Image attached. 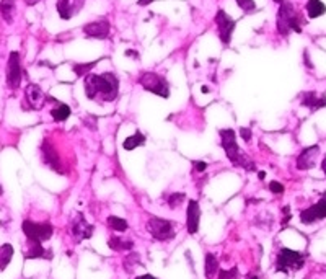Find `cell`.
Wrapping results in <instances>:
<instances>
[{"instance_id":"34","label":"cell","mask_w":326,"mask_h":279,"mask_svg":"<svg viewBox=\"0 0 326 279\" xmlns=\"http://www.w3.org/2000/svg\"><path fill=\"white\" fill-rule=\"evenodd\" d=\"M240 134H241V137H243L246 142H249V139H251V131H249L248 128H241L240 129Z\"/></svg>"},{"instance_id":"4","label":"cell","mask_w":326,"mask_h":279,"mask_svg":"<svg viewBox=\"0 0 326 279\" xmlns=\"http://www.w3.org/2000/svg\"><path fill=\"white\" fill-rule=\"evenodd\" d=\"M305 264V256L300 252L290 248H281L276 258V271L289 273V271H299Z\"/></svg>"},{"instance_id":"2","label":"cell","mask_w":326,"mask_h":279,"mask_svg":"<svg viewBox=\"0 0 326 279\" xmlns=\"http://www.w3.org/2000/svg\"><path fill=\"white\" fill-rule=\"evenodd\" d=\"M219 136H220V142H222V147L225 150L227 158L230 160L235 166H241V169H245L246 172H256L254 162H251V160L248 158L245 152L240 150L237 141H235L233 129H220Z\"/></svg>"},{"instance_id":"43","label":"cell","mask_w":326,"mask_h":279,"mask_svg":"<svg viewBox=\"0 0 326 279\" xmlns=\"http://www.w3.org/2000/svg\"><path fill=\"white\" fill-rule=\"evenodd\" d=\"M2 191H4V190H2V186H0V194H2Z\"/></svg>"},{"instance_id":"24","label":"cell","mask_w":326,"mask_h":279,"mask_svg":"<svg viewBox=\"0 0 326 279\" xmlns=\"http://www.w3.org/2000/svg\"><path fill=\"white\" fill-rule=\"evenodd\" d=\"M0 12L7 23L13 22V13H15V0H2L0 2Z\"/></svg>"},{"instance_id":"12","label":"cell","mask_w":326,"mask_h":279,"mask_svg":"<svg viewBox=\"0 0 326 279\" xmlns=\"http://www.w3.org/2000/svg\"><path fill=\"white\" fill-rule=\"evenodd\" d=\"M318 155H320V145H311L303 149L302 153L297 157V169L299 170H310L316 165Z\"/></svg>"},{"instance_id":"35","label":"cell","mask_w":326,"mask_h":279,"mask_svg":"<svg viewBox=\"0 0 326 279\" xmlns=\"http://www.w3.org/2000/svg\"><path fill=\"white\" fill-rule=\"evenodd\" d=\"M303 59H305V64H307L310 69H313V64H311V62H310V54H308V51H305V52H303Z\"/></svg>"},{"instance_id":"16","label":"cell","mask_w":326,"mask_h":279,"mask_svg":"<svg viewBox=\"0 0 326 279\" xmlns=\"http://www.w3.org/2000/svg\"><path fill=\"white\" fill-rule=\"evenodd\" d=\"M83 33H85L88 38L105 39L109 34V22L108 20H98V22L88 23L83 26Z\"/></svg>"},{"instance_id":"36","label":"cell","mask_w":326,"mask_h":279,"mask_svg":"<svg viewBox=\"0 0 326 279\" xmlns=\"http://www.w3.org/2000/svg\"><path fill=\"white\" fill-rule=\"evenodd\" d=\"M136 279H157V277L152 274H142V276H137Z\"/></svg>"},{"instance_id":"3","label":"cell","mask_w":326,"mask_h":279,"mask_svg":"<svg viewBox=\"0 0 326 279\" xmlns=\"http://www.w3.org/2000/svg\"><path fill=\"white\" fill-rule=\"evenodd\" d=\"M277 31L284 36H287L290 31L302 33L299 15L289 2H281L279 12H277Z\"/></svg>"},{"instance_id":"14","label":"cell","mask_w":326,"mask_h":279,"mask_svg":"<svg viewBox=\"0 0 326 279\" xmlns=\"http://www.w3.org/2000/svg\"><path fill=\"white\" fill-rule=\"evenodd\" d=\"M199 220H201V207L198 201L191 199L186 209V229L191 235L198 234L199 230Z\"/></svg>"},{"instance_id":"28","label":"cell","mask_w":326,"mask_h":279,"mask_svg":"<svg viewBox=\"0 0 326 279\" xmlns=\"http://www.w3.org/2000/svg\"><path fill=\"white\" fill-rule=\"evenodd\" d=\"M186 199V194L184 193H173L168 196V206L171 209H175L178 206H181V203Z\"/></svg>"},{"instance_id":"32","label":"cell","mask_w":326,"mask_h":279,"mask_svg":"<svg viewBox=\"0 0 326 279\" xmlns=\"http://www.w3.org/2000/svg\"><path fill=\"white\" fill-rule=\"evenodd\" d=\"M269 191L274 193V194H281V193H284V186L279 183V181H271V183H269Z\"/></svg>"},{"instance_id":"41","label":"cell","mask_w":326,"mask_h":279,"mask_svg":"<svg viewBox=\"0 0 326 279\" xmlns=\"http://www.w3.org/2000/svg\"><path fill=\"white\" fill-rule=\"evenodd\" d=\"M38 2H39V0H26L28 5H34V4H38Z\"/></svg>"},{"instance_id":"11","label":"cell","mask_w":326,"mask_h":279,"mask_svg":"<svg viewBox=\"0 0 326 279\" xmlns=\"http://www.w3.org/2000/svg\"><path fill=\"white\" fill-rule=\"evenodd\" d=\"M95 227L92 224H88L87 219L79 212L75 214V217L71 220V234L74 235V239L80 242V240H87L93 235Z\"/></svg>"},{"instance_id":"38","label":"cell","mask_w":326,"mask_h":279,"mask_svg":"<svg viewBox=\"0 0 326 279\" xmlns=\"http://www.w3.org/2000/svg\"><path fill=\"white\" fill-rule=\"evenodd\" d=\"M321 170H323V173L326 175V155H324L323 160H321Z\"/></svg>"},{"instance_id":"30","label":"cell","mask_w":326,"mask_h":279,"mask_svg":"<svg viewBox=\"0 0 326 279\" xmlns=\"http://www.w3.org/2000/svg\"><path fill=\"white\" fill-rule=\"evenodd\" d=\"M237 5H238L240 9L243 10L245 13H249V12L256 10V4H254V0H237Z\"/></svg>"},{"instance_id":"10","label":"cell","mask_w":326,"mask_h":279,"mask_svg":"<svg viewBox=\"0 0 326 279\" xmlns=\"http://www.w3.org/2000/svg\"><path fill=\"white\" fill-rule=\"evenodd\" d=\"M216 23H217V30H219V38L225 46L230 44L232 41V33L235 30V22L227 15L224 10H219L216 15Z\"/></svg>"},{"instance_id":"39","label":"cell","mask_w":326,"mask_h":279,"mask_svg":"<svg viewBox=\"0 0 326 279\" xmlns=\"http://www.w3.org/2000/svg\"><path fill=\"white\" fill-rule=\"evenodd\" d=\"M126 55H133V58H139V54H137L136 51H127Z\"/></svg>"},{"instance_id":"29","label":"cell","mask_w":326,"mask_h":279,"mask_svg":"<svg viewBox=\"0 0 326 279\" xmlns=\"http://www.w3.org/2000/svg\"><path fill=\"white\" fill-rule=\"evenodd\" d=\"M95 66H96V61L95 62H88V64H75L74 66V72L77 74L79 77H83L88 71H92Z\"/></svg>"},{"instance_id":"9","label":"cell","mask_w":326,"mask_h":279,"mask_svg":"<svg viewBox=\"0 0 326 279\" xmlns=\"http://www.w3.org/2000/svg\"><path fill=\"white\" fill-rule=\"evenodd\" d=\"M321 219H326V193L323 194V198L318 201V203L310 206L308 209H303L300 212V222L305 226H310Z\"/></svg>"},{"instance_id":"40","label":"cell","mask_w":326,"mask_h":279,"mask_svg":"<svg viewBox=\"0 0 326 279\" xmlns=\"http://www.w3.org/2000/svg\"><path fill=\"white\" fill-rule=\"evenodd\" d=\"M258 178H259V180H265V178H266V173H265V172H259V173H258Z\"/></svg>"},{"instance_id":"5","label":"cell","mask_w":326,"mask_h":279,"mask_svg":"<svg viewBox=\"0 0 326 279\" xmlns=\"http://www.w3.org/2000/svg\"><path fill=\"white\" fill-rule=\"evenodd\" d=\"M145 227H147V232L158 242H168L171 239H175V235H176L173 222L168 219H163V217H155V215H152L147 220V226Z\"/></svg>"},{"instance_id":"27","label":"cell","mask_w":326,"mask_h":279,"mask_svg":"<svg viewBox=\"0 0 326 279\" xmlns=\"http://www.w3.org/2000/svg\"><path fill=\"white\" fill-rule=\"evenodd\" d=\"M57 12L62 20H69L74 15V9L71 0H57Z\"/></svg>"},{"instance_id":"33","label":"cell","mask_w":326,"mask_h":279,"mask_svg":"<svg viewBox=\"0 0 326 279\" xmlns=\"http://www.w3.org/2000/svg\"><path fill=\"white\" fill-rule=\"evenodd\" d=\"M192 166H194V170H196V172H201V173H203V172L207 169V163H206V162H201V160H194V162H192Z\"/></svg>"},{"instance_id":"15","label":"cell","mask_w":326,"mask_h":279,"mask_svg":"<svg viewBox=\"0 0 326 279\" xmlns=\"http://www.w3.org/2000/svg\"><path fill=\"white\" fill-rule=\"evenodd\" d=\"M41 152H43V162L51 166V169L55 172V173H62V166H60V160H59V153L55 152V149L52 145L44 141L41 144Z\"/></svg>"},{"instance_id":"6","label":"cell","mask_w":326,"mask_h":279,"mask_svg":"<svg viewBox=\"0 0 326 279\" xmlns=\"http://www.w3.org/2000/svg\"><path fill=\"white\" fill-rule=\"evenodd\" d=\"M23 234L26 235L28 242H46L49 240L54 234V227L49 222H33V220H25L23 222Z\"/></svg>"},{"instance_id":"37","label":"cell","mask_w":326,"mask_h":279,"mask_svg":"<svg viewBox=\"0 0 326 279\" xmlns=\"http://www.w3.org/2000/svg\"><path fill=\"white\" fill-rule=\"evenodd\" d=\"M154 0H139V5L141 7H145V5H149V4H152Z\"/></svg>"},{"instance_id":"13","label":"cell","mask_w":326,"mask_h":279,"mask_svg":"<svg viewBox=\"0 0 326 279\" xmlns=\"http://www.w3.org/2000/svg\"><path fill=\"white\" fill-rule=\"evenodd\" d=\"M25 98H26V103L30 104L31 109H41V108H43V104L46 103V100H47L44 92L41 90L39 85H36V83H31V85L26 87Z\"/></svg>"},{"instance_id":"18","label":"cell","mask_w":326,"mask_h":279,"mask_svg":"<svg viewBox=\"0 0 326 279\" xmlns=\"http://www.w3.org/2000/svg\"><path fill=\"white\" fill-rule=\"evenodd\" d=\"M302 106H307L311 111H316L326 106V98L324 96H318L315 92H305L302 95Z\"/></svg>"},{"instance_id":"20","label":"cell","mask_w":326,"mask_h":279,"mask_svg":"<svg viewBox=\"0 0 326 279\" xmlns=\"http://www.w3.org/2000/svg\"><path fill=\"white\" fill-rule=\"evenodd\" d=\"M219 273V260L214 253H206V261H204V274L207 279H214Z\"/></svg>"},{"instance_id":"31","label":"cell","mask_w":326,"mask_h":279,"mask_svg":"<svg viewBox=\"0 0 326 279\" xmlns=\"http://www.w3.org/2000/svg\"><path fill=\"white\" fill-rule=\"evenodd\" d=\"M237 274H238V269L237 268H232L230 271H225V269H219L217 273V279H237Z\"/></svg>"},{"instance_id":"19","label":"cell","mask_w":326,"mask_h":279,"mask_svg":"<svg viewBox=\"0 0 326 279\" xmlns=\"http://www.w3.org/2000/svg\"><path fill=\"white\" fill-rule=\"evenodd\" d=\"M108 247L114 252H127V250L134 248V242L133 240H124L121 237L113 235L108 239Z\"/></svg>"},{"instance_id":"17","label":"cell","mask_w":326,"mask_h":279,"mask_svg":"<svg viewBox=\"0 0 326 279\" xmlns=\"http://www.w3.org/2000/svg\"><path fill=\"white\" fill-rule=\"evenodd\" d=\"M26 260H36V258H43V260H51L52 253L47 252V250L43 247L41 242H28V252L25 253Z\"/></svg>"},{"instance_id":"7","label":"cell","mask_w":326,"mask_h":279,"mask_svg":"<svg viewBox=\"0 0 326 279\" xmlns=\"http://www.w3.org/2000/svg\"><path fill=\"white\" fill-rule=\"evenodd\" d=\"M139 83L147 90L150 93H155L162 98H168L170 96V85L162 75H158L155 72H145L141 75Z\"/></svg>"},{"instance_id":"8","label":"cell","mask_w":326,"mask_h":279,"mask_svg":"<svg viewBox=\"0 0 326 279\" xmlns=\"http://www.w3.org/2000/svg\"><path fill=\"white\" fill-rule=\"evenodd\" d=\"M22 61H20V54L13 51L9 58V71H7V85L12 90H17L22 83Z\"/></svg>"},{"instance_id":"22","label":"cell","mask_w":326,"mask_h":279,"mask_svg":"<svg viewBox=\"0 0 326 279\" xmlns=\"http://www.w3.org/2000/svg\"><path fill=\"white\" fill-rule=\"evenodd\" d=\"M51 116L54 118V121H66L69 116H71V106L66 103H60V101H55V108L51 109Z\"/></svg>"},{"instance_id":"21","label":"cell","mask_w":326,"mask_h":279,"mask_svg":"<svg viewBox=\"0 0 326 279\" xmlns=\"http://www.w3.org/2000/svg\"><path fill=\"white\" fill-rule=\"evenodd\" d=\"M144 144H145V136L142 134L141 131H137V132H134L133 136H129L127 139H124L122 147L126 149V150H134L137 147H142Z\"/></svg>"},{"instance_id":"25","label":"cell","mask_w":326,"mask_h":279,"mask_svg":"<svg viewBox=\"0 0 326 279\" xmlns=\"http://www.w3.org/2000/svg\"><path fill=\"white\" fill-rule=\"evenodd\" d=\"M12 258H13V247L10 243H4V245L0 247V269L4 271L9 266Z\"/></svg>"},{"instance_id":"26","label":"cell","mask_w":326,"mask_h":279,"mask_svg":"<svg viewBox=\"0 0 326 279\" xmlns=\"http://www.w3.org/2000/svg\"><path fill=\"white\" fill-rule=\"evenodd\" d=\"M108 226L113 230H116V232H126V230L129 229L127 220L122 219V217H117V215H109V217H108Z\"/></svg>"},{"instance_id":"23","label":"cell","mask_w":326,"mask_h":279,"mask_svg":"<svg viewBox=\"0 0 326 279\" xmlns=\"http://www.w3.org/2000/svg\"><path fill=\"white\" fill-rule=\"evenodd\" d=\"M307 12H308L310 18H318V17H321L323 13H326V5L321 0H310L307 4Z\"/></svg>"},{"instance_id":"42","label":"cell","mask_w":326,"mask_h":279,"mask_svg":"<svg viewBox=\"0 0 326 279\" xmlns=\"http://www.w3.org/2000/svg\"><path fill=\"white\" fill-rule=\"evenodd\" d=\"M248 279H259L256 274H248Z\"/></svg>"},{"instance_id":"1","label":"cell","mask_w":326,"mask_h":279,"mask_svg":"<svg viewBox=\"0 0 326 279\" xmlns=\"http://www.w3.org/2000/svg\"><path fill=\"white\" fill-rule=\"evenodd\" d=\"M85 93L90 100H101V101H114L119 93V80L114 74H88L85 75Z\"/></svg>"}]
</instances>
